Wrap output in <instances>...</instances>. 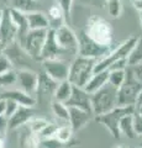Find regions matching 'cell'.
I'll return each instance as SVG.
<instances>
[{
	"label": "cell",
	"mask_w": 142,
	"mask_h": 148,
	"mask_svg": "<svg viewBox=\"0 0 142 148\" xmlns=\"http://www.w3.org/2000/svg\"><path fill=\"white\" fill-rule=\"evenodd\" d=\"M14 84H16V71L11 69L6 73L0 74V88L3 89H8V88L12 86Z\"/></svg>",
	"instance_id": "obj_32"
},
{
	"label": "cell",
	"mask_w": 142,
	"mask_h": 148,
	"mask_svg": "<svg viewBox=\"0 0 142 148\" xmlns=\"http://www.w3.org/2000/svg\"><path fill=\"white\" fill-rule=\"evenodd\" d=\"M10 9L17 10L22 14H30L37 11V1L36 0H10Z\"/></svg>",
	"instance_id": "obj_24"
},
{
	"label": "cell",
	"mask_w": 142,
	"mask_h": 148,
	"mask_svg": "<svg viewBox=\"0 0 142 148\" xmlns=\"http://www.w3.org/2000/svg\"><path fill=\"white\" fill-rule=\"evenodd\" d=\"M126 79V69H115V71H109L108 84L114 86L115 89H119Z\"/></svg>",
	"instance_id": "obj_27"
},
{
	"label": "cell",
	"mask_w": 142,
	"mask_h": 148,
	"mask_svg": "<svg viewBox=\"0 0 142 148\" xmlns=\"http://www.w3.org/2000/svg\"><path fill=\"white\" fill-rule=\"evenodd\" d=\"M51 110L58 120H61L64 123H68V121H69V109H68V106L66 104H62L53 100L51 104Z\"/></svg>",
	"instance_id": "obj_26"
},
{
	"label": "cell",
	"mask_w": 142,
	"mask_h": 148,
	"mask_svg": "<svg viewBox=\"0 0 142 148\" xmlns=\"http://www.w3.org/2000/svg\"><path fill=\"white\" fill-rule=\"evenodd\" d=\"M5 105H6V101L4 99H0V116H3L5 114Z\"/></svg>",
	"instance_id": "obj_42"
},
{
	"label": "cell",
	"mask_w": 142,
	"mask_h": 148,
	"mask_svg": "<svg viewBox=\"0 0 142 148\" xmlns=\"http://www.w3.org/2000/svg\"><path fill=\"white\" fill-rule=\"evenodd\" d=\"M130 148H140V147H130Z\"/></svg>",
	"instance_id": "obj_51"
},
{
	"label": "cell",
	"mask_w": 142,
	"mask_h": 148,
	"mask_svg": "<svg viewBox=\"0 0 142 148\" xmlns=\"http://www.w3.org/2000/svg\"><path fill=\"white\" fill-rule=\"evenodd\" d=\"M34 110L32 108H26V106H19L16 112L9 117L8 127L9 130H17L22 126H26L27 122L34 117Z\"/></svg>",
	"instance_id": "obj_17"
},
{
	"label": "cell",
	"mask_w": 142,
	"mask_h": 148,
	"mask_svg": "<svg viewBox=\"0 0 142 148\" xmlns=\"http://www.w3.org/2000/svg\"><path fill=\"white\" fill-rule=\"evenodd\" d=\"M0 99L4 100H12L19 105V106H26V108H34L36 104V100L34 99L32 95L27 94L20 89H9L1 92Z\"/></svg>",
	"instance_id": "obj_16"
},
{
	"label": "cell",
	"mask_w": 142,
	"mask_h": 148,
	"mask_svg": "<svg viewBox=\"0 0 142 148\" xmlns=\"http://www.w3.org/2000/svg\"><path fill=\"white\" fill-rule=\"evenodd\" d=\"M72 90H73V85L68 80H63L61 83H58L56 90H54V94H53L54 101L66 104L68 101V99L71 98Z\"/></svg>",
	"instance_id": "obj_21"
},
{
	"label": "cell",
	"mask_w": 142,
	"mask_h": 148,
	"mask_svg": "<svg viewBox=\"0 0 142 148\" xmlns=\"http://www.w3.org/2000/svg\"><path fill=\"white\" fill-rule=\"evenodd\" d=\"M116 148H130V147H126V146H119V147H116Z\"/></svg>",
	"instance_id": "obj_50"
},
{
	"label": "cell",
	"mask_w": 142,
	"mask_h": 148,
	"mask_svg": "<svg viewBox=\"0 0 142 148\" xmlns=\"http://www.w3.org/2000/svg\"><path fill=\"white\" fill-rule=\"evenodd\" d=\"M69 109V121H68V125L72 127L73 132L79 131L84 126L88 125V122L93 117V114L88 112V111L84 110H79L75 108H68Z\"/></svg>",
	"instance_id": "obj_18"
},
{
	"label": "cell",
	"mask_w": 142,
	"mask_h": 148,
	"mask_svg": "<svg viewBox=\"0 0 142 148\" xmlns=\"http://www.w3.org/2000/svg\"><path fill=\"white\" fill-rule=\"evenodd\" d=\"M64 53H66L64 51L59 48L58 45L56 43V41H54L53 29H48L42 52H41V56H40V61L42 62V61H46V59L59 58V54H64Z\"/></svg>",
	"instance_id": "obj_15"
},
{
	"label": "cell",
	"mask_w": 142,
	"mask_h": 148,
	"mask_svg": "<svg viewBox=\"0 0 142 148\" xmlns=\"http://www.w3.org/2000/svg\"><path fill=\"white\" fill-rule=\"evenodd\" d=\"M108 78H109V71H102V72L93 73V75L90 77V79L88 80V83L85 84L83 89L90 95L94 94L95 91L102 89L105 84H108Z\"/></svg>",
	"instance_id": "obj_20"
},
{
	"label": "cell",
	"mask_w": 142,
	"mask_h": 148,
	"mask_svg": "<svg viewBox=\"0 0 142 148\" xmlns=\"http://www.w3.org/2000/svg\"><path fill=\"white\" fill-rule=\"evenodd\" d=\"M1 53L6 56L8 59L11 62L12 67H19V69H29L27 64L32 59L16 41L9 45Z\"/></svg>",
	"instance_id": "obj_11"
},
{
	"label": "cell",
	"mask_w": 142,
	"mask_h": 148,
	"mask_svg": "<svg viewBox=\"0 0 142 148\" xmlns=\"http://www.w3.org/2000/svg\"><path fill=\"white\" fill-rule=\"evenodd\" d=\"M56 5L61 8V10L64 14V16H71L72 6H73V0H56Z\"/></svg>",
	"instance_id": "obj_35"
},
{
	"label": "cell",
	"mask_w": 142,
	"mask_h": 148,
	"mask_svg": "<svg viewBox=\"0 0 142 148\" xmlns=\"http://www.w3.org/2000/svg\"><path fill=\"white\" fill-rule=\"evenodd\" d=\"M16 84L19 89L32 95L37 91L38 85V74L34 72L32 69H19L16 71Z\"/></svg>",
	"instance_id": "obj_13"
},
{
	"label": "cell",
	"mask_w": 142,
	"mask_h": 148,
	"mask_svg": "<svg viewBox=\"0 0 142 148\" xmlns=\"http://www.w3.org/2000/svg\"><path fill=\"white\" fill-rule=\"evenodd\" d=\"M41 145L45 148H62L64 145H62L61 142H58L56 138H47V140H42Z\"/></svg>",
	"instance_id": "obj_39"
},
{
	"label": "cell",
	"mask_w": 142,
	"mask_h": 148,
	"mask_svg": "<svg viewBox=\"0 0 142 148\" xmlns=\"http://www.w3.org/2000/svg\"><path fill=\"white\" fill-rule=\"evenodd\" d=\"M97 61L90 58H85L82 56H77L69 64V73H68V82L73 86L84 88L94 73V67Z\"/></svg>",
	"instance_id": "obj_2"
},
{
	"label": "cell",
	"mask_w": 142,
	"mask_h": 148,
	"mask_svg": "<svg viewBox=\"0 0 142 148\" xmlns=\"http://www.w3.org/2000/svg\"><path fill=\"white\" fill-rule=\"evenodd\" d=\"M8 123H9V119L5 116V115L0 116V138H3V136L5 135V132L9 130Z\"/></svg>",
	"instance_id": "obj_41"
},
{
	"label": "cell",
	"mask_w": 142,
	"mask_h": 148,
	"mask_svg": "<svg viewBox=\"0 0 142 148\" xmlns=\"http://www.w3.org/2000/svg\"><path fill=\"white\" fill-rule=\"evenodd\" d=\"M85 34L98 45L105 46V47H111L113 30L110 24L104 18L98 16L90 17L88 21Z\"/></svg>",
	"instance_id": "obj_4"
},
{
	"label": "cell",
	"mask_w": 142,
	"mask_h": 148,
	"mask_svg": "<svg viewBox=\"0 0 142 148\" xmlns=\"http://www.w3.org/2000/svg\"><path fill=\"white\" fill-rule=\"evenodd\" d=\"M119 131H120V136H125L130 140L137 138L134 128V114L122 117L120 123H119Z\"/></svg>",
	"instance_id": "obj_23"
},
{
	"label": "cell",
	"mask_w": 142,
	"mask_h": 148,
	"mask_svg": "<svg viewBox=\"0 0 142 148\" xmlns=\"http://www.w3.org/2000/svg\"><path fill=\"white\" fill-rule=\"evenodd\" d=\"M134 6L139 11H142V0H137V1H132Z\"/></svg>",
	"instance_id": "obj_43"
},
{
	"label": "cell",
	"mask_w": 142,
	"mask_h": 148,
	"mask_svg": "<svg viewBox=\"0 0 142 148\" xmlns=\"http://www.w3.org/2000/svg\"><path fill=\"white\" fill-rule=\"evenodd\" d=\"M140 21H141V25H142V11H140Z\"/></svg>",
	"instance_id": "obj_48"
},
{
	"label": "cell",
	"mask_w": 142,
	"mask_h": 148,
	"mask_svg": "<svg viewBox=\"0 0 142 148\" xmlns=\"http://www.w3.org/2000/svg\"><path fill=\"white\" fill-rule=\"evenodd\" d=\"M142 63V36L137 37V41L134 46V48L131 49V52L127 57V64L129 67L136 66V64Z\"/></svg>",
	"instance_id": "obj_25"
},
{
	"label": "cell",
	"mask_w": 142,
	"mask_h": 148,
	"mask_svg": "<svg viewBox=\"0 0 142 148\" xmlns=\"http://www.w3.org/2000/svg\"><path fill=\"white\" fill-rule=\"evenodd\" d=\"M0 1L4 3V4H9V1H10V0H0Z\"/></svg>",
	"instance_id": "obj_47"
},
{
	"label": "cell",
	"mask_w": 142,
	"mask_h": 148,
	"mask_svg": "<svg viewBox=\"0 0 142 148\" xmlns=\"http://www.w3.org/2000/svg\"><path fill=\"white\" fill-rule=\"evenodd\" d=\"M129 69L132 73V75H134L135 79L142 85V63L136 64V66H132V67H129Z\"/></svg>",
	"instance_id": "obj_38"
},
{
	"label": "cell",
	"mask_w": 142,
	"mask_h": 148,
	"mask_svg": "<svg viewBox=\"0 0 142 148\" xmlns=\"http://www.w3.org/2000/svg\"><path fill=\"white\" fill-rule=\"evenodd\" d=\"M0 54H1V48H0Z\"/></svg>",
	"instance_id": "obj_52"
},
{
	"label": "cell",
	"mask_w": 142,
	"mask_h": 148,
	"mask_svg": "<svg viewBox=\"0 0 142 148\" xmlns=\"http://www.w3.org/2000/svg\"><path fill=\"white\" fill-rule=\"evenodd\" d=\"M53 34L54 41L62 51L66 53H78V36L71 27H68L66 24L61 25L53 30Z\"/></svg>",
	"instance_id": "obj_9"
},
{
	"label": "cell",
	"mask_w": 142,
	"mask_h": 148,
	"mask_svg": "<svg viewBox=\"0 0 142 148\" xmlns=\"http://www.w3.org/2000/svg\"><path fill=\"white\" fill-rule=\"evenodd\" d=\"M5 9H6V8H5ZM5 9L0 8V22H1V20H3V17H4V12H5Z\"/></svg>",
	"instance_id": "obj_45"
},
{
	"label": "cell",
	"mask_w": 142,
	"mask_h": 148,
	"mask_svg": "<svg viewBox=\"0 0 142 148\" xmlns=\"http://www.w3.org/2000/svg\"><path fill=\"white\" fill-rule=\"evenodd\" d=\"M136 105H142V89L140 90V92H139V95H137ZM136 105H135V106H136Z\"/></svg>",
	"instance_id": "obj_44"
},
{
	"label": "cell",
	"mask_w": 142,
	"mask_h": 148,
	"mask_svg": "<svg viewBox=\"0 0 142 148\" xmlns=\"http://www.w3.org/2000/svg\"><path fill=\"white\" fill-rule=\"evenodd\" d=\"M16 36H17L16 27L11 21L10 14H9V8H6L5 12H4V17L1 22H0V48H1V52L9 45L15 42Z\"/></svg>",
	"instance_id": "obj_12"
},
{
	"label": "cell",
	"mask_w": 142,
	"mask_h": 148,
	"mask_svg": "<svg viewBox=\"0 0 142 148\" xmlns=\"http://www.w3.org/2000/svg\"><path fill=\"white\" fill-rule=\"evenodd\" d=\"M105 5H106V10L111 17L116 18L121 16L122 14L121 0H105Z\"/></svg>",
	"instance_id": "obj_30"
},
{
	"label": "cell",
	"mask_w": 142,
	"mask_h": 148,
	"mask_svg": "<svg viewBox=\"0 0 142 148\" xmlns=\"http://www.w3.org/2000/svg\"><path fill=\"white\" fill-rule=\"evenodd\" d=\"M57 127L58 126H57V125H54V123H48L47 126H46L42 131L38 133L41 141H42V140H47V138H53L54 133H56V131H57Z\"/></svg>",
	"instance_id": "obj_34"
},
{
	"label": "cell",
	"mask_w": 142,
	"mask_h": 148,
	"mask_svg": "<svg viewBox=\"0 0 142 148\" xmlns=\"http://www.w3.org/2000/svg\"><path fill=\"white\" fill-rule=\"evenodd\" d=\"M27 24H29V30H48L51 29V24H49L48 16L42 11H34L30 14H26Z\"/></svg>",
	"instance_id": "obj_19"
},
{
	"label": "cell",
	"mask_w": 142,
	"mask_h": 148,
	"mask_svg": "<svg viewBox=\"0 0 142 148\" xmlns=\"http://www.w3.org/2000/svg\"><path fill=\"white\" fill-rule=\"evenodd\" d=\"M135 112V106H117L114 110L109 111L106 114H103L100 116H95V120L102 123L103 126L111 133L113 137L120 138V131H119V123L122 117L127 115H132Z\"/></svg>",
	"instance_id": "obj_5"
},
{
	"label": "cell",
	"mask_w": 142,
	"mask_h": 148,
	"mask_svg": "<svg viewBox=\"0 0 142 148\" xmlns=\"http://www.w3.org/2000/svg\"><path fill=\"white\" fill-rule=\"evenodd\" d=\"M140 138H141V140H140V145H139V147L142 148V137H140Z\"/></svg>",
	"instance_id": "obj_49"
},
{
	"label": "cell",
	"mask_w": 142,
	"mask_h": 148,
	"mask_svg": "<svg viewBox=\"0 0 142 148\" xmlns=\"http://www.w3.org/2000/svg\"><path fill=\"white\" fill-rule=\"evenodd\" d=\"M134 128L137 137H142V117L134 112Z\"/></svg>",
	"instance_id": "obj_40"
},
{
	"label": "cell",
	"mask_w": 142,
	"mask_h": 148,
	"mask_svg": "<svg viewBox=\"0 0 142 148\" xmlns=\"http://www.w3.org/2000/svg\"><path fill=\"white\" fill-rule=\"evenodd\" d=\"M43 73L48 75L52 80L61 83L63 80H68V73H69V64L61 58L46 59L42 61Z\"/></svg>",
	"instance_id": "obj_10"
},
{
	"label": "cell",
	"mask_w": 142,
	"mask_h": 148,
	"mask_svg": "<svg viewBox=\"0 0 142 148\" xmlns=\"http://www.w3.org/2000/svg\"><path fill=\"white\" fill-rule=\"evenodd\" d=\"M72 136H73V130L68 123L66 125H62V126H58L57 127V131L54 133V137L58 142H61L62 145H66L72 140Z\"/></svg>",
	"instance_id": "obj_29"
},
{
	"label": "cell",
	"mask_w": 142,
	"mask_h": 148,
	"mask_svg": "<svg viewBox=\"0 0 142 148\" xmlns=\"http://www.w3.org/2000/svg\"><path fill=\"white\" fill-rule=\"evenodd\" d=\"M5 101H6V105H5V114L4 115L9 119L16 112V110L19 109V105H17L15 101H12V100H5Z\"/></svg>",
	"instance_id": "obj_37"
},
{
	"label": "cell",
	"mask_w": 142,
	"mask_h": 148,
	"mask_svg": "<svg viewBox=\"0 0 142 148\" xmlns=\"http://www.w3.org/2000/svg\"><path fill=\"white\" fill-rule=\"evenodd\" d=\"M11 69H14L11 62L8 59V57L5 54H0V74L3 73H6L9 71H11Z\"/></svg>",
	"instance_id": "obj_36"
},
{
	"label": "cell",
	"mask_w": 142,
	"mask_h": 148,
	"mask_svg": "<svg viewBox=\"0 0 142 148\" xmlns=\"http://www.w3.org/2000/svg\"><path fill=\"white\" fill-rule=\"evenodd\" d=\"M63 18H64V14L63 11L61 10V8L58 5L54 4L53 6L49 8L48 10V20H49V24H51V21H54V22H58V25H64V22H63Z\"/></svg>",
	"instance_id": "obj_33"
},
{
	"label": "cell",
	"mask_w": 142,
	"mask_h": 148,
	"mask_svg": "<svg viewBox=\"0 0 142 148\" xmlns=\"http://www.w3.org/2000/svg\"><path fill=\"white\" fill-rule=\"evenodd\" d=\"M137 41L136 36H130L127 40H125L122 43H120L116 48L111 49L110 52L105 56V57L100 58L99 61H97L94 67V73L102 72V71H108V69L113 66L115 62L120 61V59H125L129 57V54L131 52V49L134 48V46Z\"/></svg>",
	"instance_id": "obj_3"
},
{
	"label": "cell",
	"mask_w": 142,
	"mask_h": 148,
	"mask_svg": "<svg viewBox=\"0 0 142 148\" xmlns=\"http://www.w3.org/2000/svg\"><path fill=\"white\" fill-rule=\"evenodd\" d=\"M142 89V85L137 82L129 67L126 68V79L117 89V106H135L137 95Z\"/></svg>",
	"instance_id": "obj_6"
},
{
	"label": "cell",
	"mask_w": 142,
	"mask_h": 148,
	"mask_svg": "<svg viewBox=\"0 0 142 148\" xmlns=\"http://www.w3.org/2000/svg\"><path fill=\"white\" fill-rule=\"evenodd\" d=\"M0 148H4V140L0 138Z\"/></svg>",
	"instance_id": "obj_46"
},
{
	"label": "cell",
	"mask_w": 142,
	"mask_h": 148,
	"mask_svg": "<svg viewBox=\"0 0 142 148\" xmlns=\"http://www.w3.org/2000/svg\"><path fill=\"white\" fill-rule=\"evenodd\" d=\"M20 145L22 148H38L41 146V138L37 133L31 132L29 128H27L26 135L22 136Z\"/></svg>",
	"instance_id": "obj_28"
},
{
	"label": "cell",
	"mask_w": 142,
	"mask_h": 148,
	"mask_svg": "<svg viewBox=\"0 0 142 148\" xmlns=\"http://www.w3.org/2000/svg\"><path fill=\"white\" fill-rule=\"evenodd\" d=\"M47 31L48 30L29 31V34L26 35L24 42L20 45L32 59L40 61V56H41V52H42V48H43V45L46 41Z\"/></svg>",
	"instance_id": "obj_8"
},
{
	"label": "cell",
	"mask_w": 142,
	"mask_h": 148,
	"mask_svg": "<svg viewBox=\"0 0 142 148\" xmlns=\"http://www.w3.org/2000/svg\"><path fill=\"white\" fill-rule=\"evenodd\" d=\"M111 49V47H105V46H100L97 42H94L85 34V31H82L80 35L78 36V56L99 61L100 58L105 57Z\"/></svg>",
	"instance_id": "obj_7"
},
{
	"label": "cell",
	"mask_w": 142,
	"mask_h": 148,
	"mask_svg": "<svg viewBox=\"0 0 142 148\" xmlns=\"http://www.w3.org/2000/svg\"><path fill=\"white\" fill-rule=\"evenodd\" d=\"M91 112L94 116H100L117 108V89L110 84H105L102 89L90 95Z\"/></svg>",
	"instance_id": "obj_1"
},
{
	"label": "cell",
	"mask_w": 142,
	"mask_h": 148,
	"mask_svg": "<svg viewBox=\"0 0 142 148\" xmlns=\"http://www.w3.org/2000/svg\"><path fill=\"white\" fill-rule=\"evenodd\" d=\"M68 108H75L79 110H84L91 112V103H90V94H88L83 88H78V86H73L72 90V95L66 103Z\"/></svg>",
	"instance_id": "obj_14"
},
{
	"label": "cell",
	"mask_w": 142,
	"mask_h": 148,
	"mask_svg": "<svg viewBox=\"0 0 142 148\" xmlns=\"http://www.w3.org/2000/svg\"><path fill=\"white\" fill-rule=\"evenodd\" d=\"M48 123L49 122L46 119H43V117H35L34 116L29 122H27L26 126H27V128H29L31 132L37 133V135H38V133L42 131V130L47 126Z\"/></svg>",
	"instance_id": "obj_31"
},
{
	"label": "cell",
	"mask_w": 142,
	"mask_h": 148,
	"mask_svg": "<svg viewBox=\"0 0 142 148\" xmlns=\"http://www.w3.org/2000/svg\"><path fill=\"white\" fill-rule=\"evenodd\" d=\"M57 82L52 80L48 75H46L45 73L38 74V85H37V92L40 95H48V94H54V90L57 88Z\"/></svg>",
	"instance_id": "obj_22"
}]
</instances>
